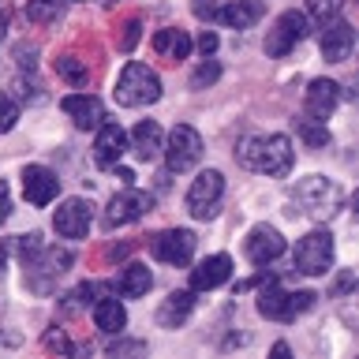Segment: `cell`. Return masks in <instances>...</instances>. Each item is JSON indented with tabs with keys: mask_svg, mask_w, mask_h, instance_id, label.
Segmentation results:
<instances>
[{
	"mask_svg": "<svg viewBox=\"0 0 359 359\" xmlns=\"http://www.w3.org/2000/svg\"><path fill=\"white\" fill-rule=\"evenodd\" d=\"M307 34H311V15H303V11H285V15H277V22L266 34V53L269 56H288Z\"/></svg>",
	"mask_w": 359,
	"mask_h": 359,
	"instance_id": "52a82bcc",
	"label": "cell"
},
{
	"mask_svg": "<svg viewBox=\"0 0 359 359\" xmlns=\"http://www.w3.org/2000/svg\"><path fill=\"white\" fill-rule=\"evenodd\" d=\"M337 101H341V86H337L333 79H314V83L307 86V97H303V116L325 123L333 116Z\"/></svg>",
	"mask_w": 359,
	"mask_h": 359,
	"instance_id": "4fadbf2b",
	"label": "cell"
},
{
	"mask_svg": "<svg viewBox=\"0 0 359 359\" xmlns=\"http://www.w3.org/2000/svg\"><path fill=\"white\" fill-rule=\"evenodd\" d=\"M217 4H221V0H195L191 8H195L198 19H210V22H213V15H217Z\"/></svg>",
	"mask_w": 359,
	"mask_h": 359,
	"instance_id": "1f68e13d",
	"label": "cell"
},
{
	"mask_svg": "<svg viewBox=\"0 0 359 359\" xmlns=\"http://www.w3.org/2000/svg\"><path fill=\"white\" fill-rule=\"evenodd\" d=\"M243 251L255 266H269V262H277V258L285 255V236H280L277 229H269V224H255V229L247 232V240H243Z\"/></svg>",
	"mask_w": 359,
	"mask_h": 359,
	"instance_id": "8fae6325",
	"label": "cell"
},
{
	"mask_svg": "<svg viewBox=\"0 0 359 359\" xmlns=\"http://www.w3.org/2000/svg\"><path fill=\"white\" fill-rule=\"evenodd\" d=\"M90 221H94V202L86 198H67L60 202V210L53 213V229L64 236V240H83L90 232Z\"/></svg>",
	"mask_w": 359,
	"mask_h": 359,
	"instance_id": "9c48e42d",
	"label": "cell"
},
{
	"mask_svg": "<svg viewBox=\"0 0 359 359\" xmlns=\"http://www.w3.org/2000/svg\"><path fill=\"white\" fill-rule=\"evenodd\" d=\"M232 277V258L229 255H210L191 269V292H213Z\"/></svg>",
	"mask_w": 359,
	"mask_h": 359,
	"instance_id": "e0dca14e",
	"label": "cell"
},
{
	"mask_svg": "<svg viewBox=\"0 0 359 359\" xmlns=\"http://www.w3.org/2000/svg\"><path fill=\"white\" fill-rule=\"evenodd\" d=\"M22 195H27L30 206H49L60 195V180L45 165H27L22 168Z\"/></svg>",
	"mask_w": 359,
	"mask_h": 359,
	"instance_id": "7c38bea8",
	"label": "cell"
},
{
	"mask_svg": "<svg viewBox=\"0 0 359 359\" xmlns=\"http://www.w3.org/2000/svg\"><path fill=\"white\" fill-rule=\"evenodd\" d=\"M191 311H195V292L184 288V292H168V299L157 307V325H165V330H180Z\"/></svg>",
	"mask_w": 359,
	"mask_h": 359,
	"instance_id": "ffe728a7",
	"label": "cell"
},
{
	"mask_svg": "<svg viewBox=\"0 0 359 359\" xmlns=\"http://www.w3.org/2000/svg\"><path fill=\"white\" fill-rule=\"evenodd\" d=\"M191 49H195V45H191L187 30H180V27H165V30H157V34H154V53L161 56L165 64L187 60Z\"/></svg>",
	"mask_w": 359,
	"mask_h": 359,
	"instance_id": "d6986e66",
	"label": "cell"
},
{
	"mask_svg": "<svg viewBox=\"0 0 359 359\" xmlns=\"http://www.w3.org/2000/svg\"><path fill=\"white\" fill-rule=\"evenodd\" d=\"M355 49V30H352V22H344V19H330L325 22V30H322V56L330 64H344L348 56H352Z\"/></svg>",
	"mask_w": 359,
	"mask_h": 359,
	"instance_id": "9a60e30c",
	"label": "cell"
},
{
	"mask_svg": "<svg viewBox=\"0 0 359 359\" xmlns=\"http://www.w3.org/2000/svg\"><path fill=\"white\" fill-rule=\"evenodd\" d=\"M258 314L262 318H273V322H292V307H288V292L269 280V285L258 292Z\"/></svg>",
	"mask_w": 359,
	"mask_h": 359,
	"instance_id": "cb8c5ba5",
	"label": "cell"
},
{
	"mask_svg": "<svg viewBox=\"0 0 359 359\" xmlns=\"http://www.w3.org/2000/svg\"><path fill=\"white\" fill-rule=\"evenodd\" d=\"M195 232H187V229H165L161 236H154V243H150V251L157 262H165V266H187L191 258H195Z\"/></svg>",
	"mask_w": 359,
	"mask_h": 359,
	"instance_id": "ba28073f",
	"label": "cell"
},
{
	"mask_svg": "<svg viewBox=\"0 0 359 359\" xmlns=\"http://www.w3.org/2000/svg\"><path fill=\"white\" fill-rule=\"evenodd\" d=\"M112 168H116V180H120V184H123V187H128V184H131V180H135V176H131V168H120V165H112Z\"/></svg>",
	"mask_w": 359,
	"mask_h": 359,
	"instance_id": "74e56055",
	"label": "cell"
},
{
	"mask_svg": "<svg viewBox=\"0 0 359 359\" xmlns=\"http://www.w3.org/2000/svg\"><path fill=\"white\" fill-rule=\"evenodd\" d=\"M333 236L330 232H307V236H299V243H296V269L299 273H307V277H322V273H330L333 269Z\"/></svg>",
	"mask_w": 359,
	"mask_h": 359,
	"instance_id": "8992f818",
	"label": "cell"
},
{
	"mask_svg": "<svg viewBox=\"0 0 359 359\" xmlns=\"http://www.w3.org/2000/svg\"><path fill=\"white\" fill-rule=\"evenodd\" d=\"M135 41H139V22H128V27H123V38H120V49H131Z\"/></svg>",
	"mask_w": 359,
	"mask_h": 359,
	"instance_id": "d590c367",
	"label": "cell"
},
{
	"mask_svg": "<svg viewBox=\"0 0 359 359\" xmlns=\"http://www.w3.org/2000/svg\"><path fill=\"white\" fill-rule=\"evenodd\" d=\"M56 72H60V79H67L72 86H86V79H90V72L75 60V56H60V60H56Z\"/></svg>",
	"mask_w": 359,
	"mask_h": 359,
	"instance_id": "484cf974",
	"label": "cell"
},
{
	"mask_svg": "<svg viewBox=\"0 0 359 359\" xmlns=\"http://www.w3.org/2000/svg\"><path fill=\"white\" fill-rule=\"evenodd\" d=\"M221 198H224V176L217 168H206V172H198L195 184L187 187V213L195 221H210L213 213L221 210Z\"/></svg>",
	"mask_w": 359,
	"mask_h": 359,
	"instance_id": "5b68a950",
	"label": "cell"
},
{
	"mask_svg": "<svg viewBox=\"0 0 359 359\" xmlns=\"http://www.w3.org/2000/svg\"><path fill=\"white\" fill-rule=\"evenodd\" d=\"M217 79H221V64L213 60V56H206V60L195 67V75H191V90H202V86L217 83Z\"/></svg>",
	"mask_w": 359,
	"mask_h": 359,
	"instance_id": "83f0119b",
	"label": "cell"
},
{
	"mask_svg": "<svg viewBox=\"0 0 359 359\" xmlns=\"http://www.w3.org/2000/svg\"><path fill=\"white\" fill-rule=\"evenodd\" d=\"M299 139L307 142V146H314V150H322V146L330 142V131H325L318 120H307V116H303V120H299Z\"/></svg>",
	"mask_w": 359,
	"mask_h": 359,
	"instance_id": "4316f807",
	"label": "cell"
},
{
	"mask_svg": "<svg viewBox=\"0 0 359 359\" xmlns=\"http://www.w3.org/2000/svg\"><path fill=\"white\" fill-rule=\"evenodd\" d=\"M8 27H11V8H8V4H0V38L8 34Z\"/></svg>",
	"mask_w": 359,
	"mask_h": 359,
	"instance_id": "8d00e7d4",
	"label": "cell"
},
{
	"mask_svg": "<svg viewBox=\"0 0 359 359\" xmlns=\"http://www.w3.org/2000/svg\"><path fill=\"white\" fill-rule=\"evenodd\" d=\"M288 307H292V318L303 311H311L314 307V292H288Z\"/></svg>",
	"mask_w": 359,
	"mask_h": 359,
	"instance_id": "4dcf8cb0",
	"label": "cell"
},
{
	"mask_svg": "<svg viewBox=\"0 0 359 359\" xmlns=\"http://www.w3.org/2000/svg\"><path fill=\"white\" fill-rule=\"evenodd\" d=\"M112 97H116V105H123V109L154 105V101L161 97V79H157V72H150L146 64L131 60V64H123L116 86H112Z\"/></svg>",
	"mask_w": 359,
	"mask_h": 359,
	"instance_id": "3957f363",
	"label": "cell"
},
{
	"mask_svg": "<svg viewBox=\"0 0 359 359\" xmlns=\"http://www.w3.org/2000/svg\"><path fill=\"white\" fill-rule=\"evenodd\" d=\"M60 15H64V0H30V4H27V19L41 22V27L60 22Z\"/></svg>",
	"mask_w": 359,
	"mask_h": 359,
	"instance_id": "d4e9b609",
	"label": "cell"
},
{
	"mask_svg": "<svg viewBox=\"0 0 359 359\" xmlns=\"http://www.w3.org/2000/svg\"><path fill=\"white\" fill-rule=\"evenodd\" d=\"M94 325H97L101 333H109V337L123 333V325H128V311H123V303L116 296L97 299L94 303Z\"/></svg>",
	"mask_w": 359,
	"mask_h": 359,
	"instance_id": "603a6c76",
	"label": "cell"
},
{
	"mask_svg": "<svg viewBox=\"0 0 359 359\" xmlns=\"http://www.w3.org/2000/svg\"><path fill=\"white\" fill-rule=\"evenodd\" d=\"M142 348H146L142 341H131V344H128V341H120V344L112 341V344H109V355H120V352H142Z\"/></svg>",
	"mask_w": 359,
	"mask_h": 359,
	"instance_id": "e575fe53",
	"label": "cell"
},
{
	"mask_svg": "<svg viewBox=\"0 0 359 359\" xmlns=\"http://www.w3.org/2000/svg\"><path fill=\"white\" fill-rule=\"evenodd\" d=\"M123 150H128V131H123L120 123H101V128H97V139H94V165H97V168L120 165Z\"/></svg>",
	"mask_w": 359,
	"mask_h": 359,
	"instance_id": "2e32d148",
	"label": "cell"
},
{
	"mask_svg": "<svg viewBox=\"0 0 359 359\" xmlns=\"http://www.w3.org/2000/svg\"><path fill=\"white\" fill-rule=\"evenodd\" d=\"M236 161L262 176H288L296 150H292L288 135H247L236 146Z\"/></svg>",
	"mask_w": 359,
	"mask_h": 359,
	"instance_id": "6da1fadb",
	"label": "cell"
},
{
	"mask_svg": "<svg viewBox=\"0 0 359 359\" xmlns=\"http://www.w3.org/2000/svg\"><path fill=\"white\" fill-rule=\"evenodd\" d=\"M60 109L67 112V120L75 123L79 131H97L105 123V105L94 94H67L60 101Z\"/></svg>",
	"mask_w": 359,
	"mask_h": 359,
	"instance_id": "5bb4252c",
	"label": "cell"
},
{
	"mask_svg": "<svg viewBox=\"0 0 359 359\" xmlns=\"http://www.w3.org/2000/svg\"><path fill=\"white\" fill-rule=\"evenodd\" d=\"M4 262H8V251L0 247V273H4Z\"/></svg>",
	"mask_w": 359,
	"mask_h": 359,
	"instance_id": "f35d334b",
	"label": "cell"
},
{
	"mask_svg": "<svg viewBox=\"0 0 359 359\" xmlns=\"http://www.w3.org/2000/svg\"><path fill=\"white\" fill-rule=\"evenodd\" d=\"M341 8H344V0H307V11L322 22V27H325L330 19L341 15Z\"/></svg>",
	"mask_w": 359,
	"mask_h": 359,
	"instance_id": "f1b7e54d",
	"label": "cell"
},
{
	"mask_svg": "<svg viewBox=\"0 0 359 359\" xmlns=\"http://www.w3.org/2000/svg\"><path fill=\"white\" fill-rule=\"evenodd\" d=\"M8 213H11V191H8L4 180H0V224L8 221Z\"/></svg>",
	"mask_w": 359,
	"mask_h": 359,
	"instance_id": "836d02e7",
	"label": "cell"
},
{
	"mask_svg": "<svg viewBox=\"0 0 359 359\" xmlns=\"http://www.w3.org/2000/svg\"><path fill=\"white\" fill-rule=\"evenodd\" d=\"M116 288H120V296H128V299H142L146 292L154 288V273H150V266H142V262H128V266L120 269Z\"/></svg>",
	"mask_w": 359,
	"mask_h": 359,
	"instance_id": "7402d4cb",
	"label": "cell"
},
{
	"mask_svg": "<svg viewBox=\"0 0 359 359\" xmlns=\"http://www.w3.org/2000/svg\"><path fill=\"white\" fill-rule=\"evenodd\" d=\"M198 53H202V56H213V53H217V34H213V30H202V34H198Z\"/></svg>",
	"mask_w": 359,
	"mask_h": 359,
	"instance_id": "d6a6232c",
	"label": "cell"
},
{
	"mask_svg": "<svg viewBox=\"0 0 359 359\" xmlns=\"http://www.w3.org/2000/svg\"><path fill=\"white\" fill-rule=\"evenodd\" d=\"M258 19H262V4L258 0H224V4H217V15H213V22H224L232 30H247Z\"/></svg>",
	"mask_w": 359,
	"mask_h": 359,
	"instance_id": "ac0fdd59",
	"label": "cell"
},
{
	"mask_svg": "<svg viewBox=\"0 0 359 359\" xmlns=\"http://www.w3.org/2000/svg\"><path fill=\"white\" fill-rule=\"evenodd\" d=\"M161 154H165V161L172 172H191V168L202 161V135L191 128V123H176V128L168 131Z\"/></svg>",
	"mask_w": 359,
	"mask_h": 359,
	"instance_id": "277c9868",
	"label": "cell"
},
{
	"mask_svg": "<svg viewBox=\"0 0 359 359\" xmlns=\"http://www.w3.org/2000/svg\"><path fill=\"white\" fill-rule=\"evenodd\" d=\"M292 202H296L303 217L333 221L344 206V187L330 176H303L299 184H292Z\"/></svg>",
	"mask_w": 359,
	"mask_h": 359,
	"instance_id": "7a4b0ae2",
	"label": "cell"
},
{
	"mask_svg": "<svg viewBox=\"0 0 359 359\" xmlns=\"http://www.w3.org/2000/svg\"><path fill=\"white\" fill-rule=\"evenodd\" d=\"M19 123V101L11 94H0V135H8Z\"/></svg>",
	"mask_w": 359,
	"mask_h": 359,
	"instance_id": "f546056e",
	"label": "cell"
},
{
	"mask_svg": "<svg viewBox=\"0 0 359 359\" xmlns=\"http://www.w3.org/2000/svg\"><path fill=\"white\" fill-rule=\"evenodd\" d=\"M150 206H154V198L146 195V191H135L128 184L120 195H112V202L105 206V224H109V229H116V224H131V221H139Z\"/></svg>",
	"mask_w": 359,
	"mask_h": 359,
	"instance_id": "30bf717a",
	"label": "cell"
},
{
	"mask_svg": "<svg viewBox=\"0 0 359 359\" xmlns=\"http://www.w3.org/2000/svg\"><path fill=\"white\" fill-rule=\"evenodd\" d=\"M128 146H131L135 154H139V161H154V157L161 154V146H165L161 123H157V120H142L139 128L128 135Z\"/></svg>",
	"mask_w": 359,
	"mask_h": 359,
	"instance_id": "44dd1931",
	"label": "cell"
}]
</instances>
